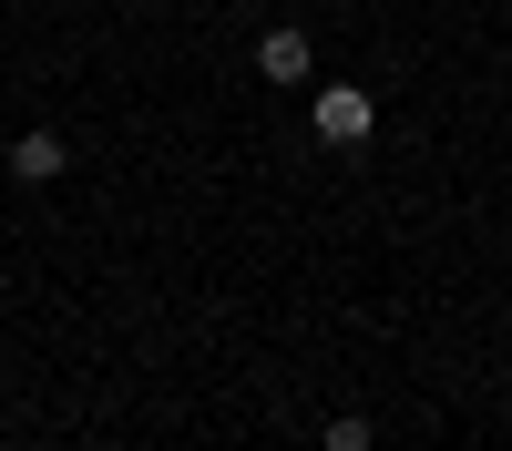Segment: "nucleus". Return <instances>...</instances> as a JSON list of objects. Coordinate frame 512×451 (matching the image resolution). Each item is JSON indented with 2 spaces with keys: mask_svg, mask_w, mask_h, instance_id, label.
<instances>
[{
  "mask_svg": "<svg viewBox=\"0 0 512 451\" xmlns=\"http://www.w3.org/2000/svg\"><path fill=\"white\" fill-rule=\"evenodd\" d=\"M62 164H72L62 134H21V144H11V185H62Z\"/></svg>",
  "mask_w": 512,
  "mask_h": 451,
  "instance_id": "nucleus-3",
  "label": "nucleus"
},
{
  "mask_svg": "<svg viewBox=\"0 0 512 451\" xmlns=\"http://www.w3.org/2000/svg\"><path fill=\"white\" fill-rule=\"evenodd\" d=\"M318 441H328V451H369V441H379V431H369V421H359V410H349V421H328V431H318Z\"/></svg>",
  "mask_w": 512,
  "mask_h": 451,
  "instance_id": "nucleus-4",
  "label": "nucleus"
},
{
  "mask_svg": "<svg viewBox=\"0 0 512 451\" xmlns=\"http://www.w3.org/2000/svg\"><path fill=\"white\" fill-rule=\"evenodd\" d=\"M308 123H318V144H338V154H349V144H369V123H379V103L359 93V82H328V93L308 103Z\"/></svg>",
  "mask_w": 512,
  "mask_h": 451,
  "instance_id": "nucleus-1",
  "label": "nucleus"
},
{
  "mask_svg": "<svg viewBox=\"0 0 512 451\" xmlns=\"http://www.w3.org/2000/svg\"><path fill=\"white\" fill-rule=\"evenodd\" d=\"M308 31H297V21H267V31H256V72H267L277 82V93H287V82H308Z\"/></svg>",
  "mask_w": 512,
  "mask_h": 451,
  "instance_id": "nucleus-2",
  "label": "nucleus"
}]
</instances>
